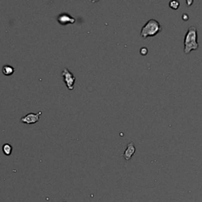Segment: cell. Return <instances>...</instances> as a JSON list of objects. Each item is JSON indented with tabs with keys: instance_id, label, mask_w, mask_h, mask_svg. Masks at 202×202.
<instances>
[{
	"instance_id": "8fae6325",
	"label": "cell",
	"mask_w": 202,
	"mask_h": 202,
	"mask_svg": "<svg viewBox=\"0 0 202 202\" xmlns=\"http://www.w3.org/2000/svg\"><path fill=\"white\" fill-rule=\"evenodd\" d=\"M183 19H184L185 21H187V20H188V15L187 14H183Z\"/></svg>"
},
{
	"instance_id": "ba28073f",
	"label": "cell",
	"mask_w": 202,
	"mask_h": 202,
	"mask_svg": "<svg viewBox=\"0 0 202 202\" xmlns=\"http://www.w3.org/2000/svg\"><path fill=\"white\" fill-rule=\"evenodd\" d=\"M2 148H3V153L6 155V156H10V155H11L12 151H13V147H12V145H10V144H8V143L4 144V145H3Z\"/></svg>"
},
{
	"instance_id": "5b68a950",
	"label": "cell",
	"mask_w": 202,
	"mask_h": 202,
	"mask_svg": "<svg viewBox=\"0 0 202 202\" xmlns=\"http://www.w3.org/2000/svg\"><path fill=\"white\" fill-rule=\"evenodd\" d=\"M57 21L59 24H61L63 25H68V24H74L75 22L76 19L74 17L70 15L69 13L63 12V13H60L58 16Z\"/></svg>"
},
{
	"instance_id": "7a4b0ae2",
	"label": "cell",
	"mask_w": 202,
	"mask_h": 202,
	"mask_svg": "<svg viewBox=\"0 0 202 202\" xmlns=\"http://www.w3.org/2000/svg\"><path fill=\"white\" fill-rule=\"evenodd\" d=\"M162 28L158 21L156 19H149L144 25L141 30V36L143 38L154 36L161 31Z\"/></svg>"
},
{
	"instance_id": "30bf717a",
	"label": "cell",
	"mask_w": 202,
	"mask_h": 202,
	"mask_svg": "<svg viewBox=\"0 0 202 202\" xmlns=\"http://www.w3.org/2000/svg\"><path fill=\"white\" fill-rule=\"evenodd\" d=\"M140 53H141L142 55H145V54L148 53V48H145V47H143V48H141V50H140Z\"/></svg>"
},
{
	"instance_id": "8992f818",
	"label": "cell",
	"mask_w": 202,
	"mask_h": 202,
	"mask_svg": "<svg viewBox=\"0 0 202 202\" xmlns=\"http://www.w3.org/2000/svg\"><path fill=\"white\" fill-rule=\"evenodd\" d=\"M135 152H136V147H135L134 143H133V141H131V142H130L127 145V148L124 151L122 156H123L126 160H130L132 158V156L134 155Z\"/></svg>"
},
{
	"instance_id": "6da1fadb",
	"label": "cell",
	"mask_w": 202,
	"mask_h": 202,
	"mask_svg": "<svg viewBox=\"0 0 202 202\" xmlns=\"http://www.w3.org/2000/svg\"><path fill=\"white\" fill-rule=\"evenodd\" d=\"M198 48L197 28L195 26L189 27L184 38V52L189 54L192 50H197Z\"/></svg>"
},
{
	"instance_id": "7c38bea8",
	"label": "cell",
	"mask_w": 202,
	"mask_h": 202,
	"mask_svg": "<svg viewBox=\"0 0 202 202\" xmlns=\"http://www.w3.org/2000/svg\"><path fill=\"white\" fill-rule=\"evenodd\" d=\"M63 202H66V201H63Z\"/></svg>"
},
{
	"instance_id": "3957f363",
	"label": "cell",
	"mask_w": 202,
	"mask_h": 202,
	"mask_svg": "<svg viewBox=\"0 0 202 202\" xmlns=\"http://www.w3.org/2000/svg\"><path fill=\"white\" fill-rule=\"evenodd\" d=\"M62 75L64 78L65 84L69 90H73L74 89V83H75L76 77H74V74L67 69L64 68L63 70L62 71Z\"/></svg>"
},
{
	"instance_id": "52a82bcc",
	"label": "cell",
	"mask_w": 202,
	"mask_h": 202,
	"mask_svg": "<svg viewBox=\"0 0 202 202\" xmlns=\"http://www.w3.org/2000/svg\"><path fill=\"white\" fill-rule=\"evenodd\" d=\"M15 69L10 65H5L3 66L2 68V72L4 75L6 76H10L14 73Z\"/></svg>"
},
{
	"instance_id": "277c9868",
	"label": "cell",
	"mask_w": 202,
	"mask_h": 202,
	"mask_svg": "<svg viewBox=\"0 0 202 202\" xmlns=\"http://www.w3.org/2000/svg\"><path fill=\"white\" fill-rule=\"evenodd\" d=\"M42 111H39L38 113H28L27 115H24L23 117L21 118V122H23V123L28 124V125H31V124H35L36 122H39V117L41 115Z\"/></svg>"
},
{
	"instance_id": "9c48e42d",
	"label": "cell",
	"mask_w": 202,
	"mask_h": 202,
	"mask_svg": "<svg viewBox=\"0 0 202 202\" xmlns=\"http://www.w3.org/2000/svg\"><path fill=\"white\" fill-rule=\"evenodd\" d=\"M179 6H180V3L177 0H172V1H170L169 2V7H171L173 10H177L179 9Z\"/></svg>"
}]
</instances>
